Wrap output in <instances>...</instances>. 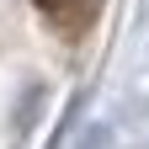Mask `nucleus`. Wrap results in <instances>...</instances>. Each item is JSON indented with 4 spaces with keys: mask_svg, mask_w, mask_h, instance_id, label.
<instances>
[{
    "mask_svg": "<svg viewBox=\"0 0 149 149\" xmlns=\"http://www.w3.org/2000/svg\"><path fill=\"white\" fill-rule=\"evenodd\" d=\"M64 6H85V0H43V11H53V16H59Z\"/></svg>",
    "mask_w": 149,
    "mask_h": 149,
    "instance_id": "1",
    "label": "nucleus"
}]
</instances>
